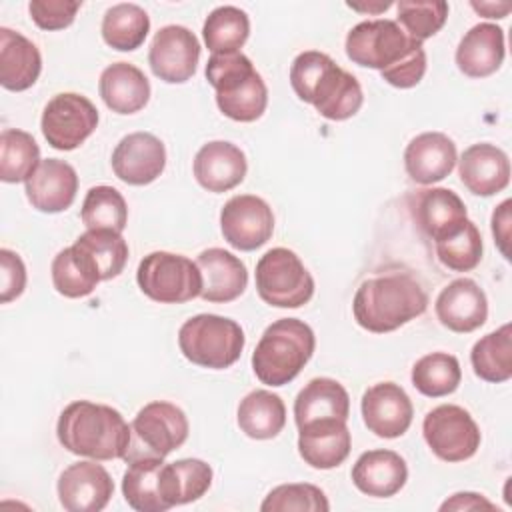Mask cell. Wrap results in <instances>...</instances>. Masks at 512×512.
<instances>
[{
    "label": "cell",
    "instance_id": "obj_16",
    "mask_svg": "<svg viewBox=\"0 0 512 512\" xmlns=\"http://www.w3.org/2000/svg\"><path fill=\"white\" fill-rule=\"evenodd\" d=\"M98 460L70 464L58 478V500L68 512H100L114 494V482Z\"/></svg>",
    "mask_w": 512,
    "mask_h": 512
},
{
    "label": "cell",
    "instance_id": "obj_24",
    "mask_svg": "<svg viewBox=\"0 0 512 512\" xmlns=\"http://www.w3.org/2000/svg\"><path fill=\"white\" fill-rule=\"evenodd\" d=\"M458 174L464 188L474 196H494L510 182V160L494 144H472L458 160Z\"/></svg>",
    "mask_w": 512,
    "mask_h": 512
},
{
    "label": "cell",
    "instance_id": "obj_36",
    "mask_svg": "<svg viewBox=\"0 0 512 512\" xmlns=\"http://www.w3.org/2000/svg\"><path fill=\"white\" fill-rule=\"evenodd\" d=\"M202 36L212 54L240 52L250 36L248 14L238 6H218L206 16Z\"/></svg>",
    "mask_w": 512,
    "mask_h": 512
},
{
    "label": "cell",
    "instance_id": "obj_15",
    "mask_svg": "<svg viewBox=\"0 0 512 512\" xmlns=\"http://www.w3.org/2000/svg\"><path fill=\"white\" fill-rule=\"evenodd\" d=\"M200 60V42L186 26L168 24L162 26L148 50V64L156 78L166 84L188 82Z\"/></svg>",
    "mask_w": 512,
    "mask_h": 512
},
{
    "label": "cell",
    "instance_id": "obj_31",
    "mask_svg": "<svg viewBox=\"0 0 512 512\" xmlns=\"http://www.w3.org/2000/svg\"><path fill=\"white\" fill-rule=\"evenodd\" d=\"M350 396L334 378H312L294 400V420L302 428L318 420H348Z\"/></svg>",
    "mask_w": 512,
    "mask_h": 512
},
{
    "label": "cell",
    "instance_id": "obj_39",
    "mask_svg": "<svg viewBox=\"0 0 512 512\" xmlns=\"http://www.w3.org/2000/svg\"><path fill=\"white\" fill-rule=\"evenodd\" d=\"M80 218L88 230H114L122 234L128 222V206L116 188L100 184L86 192Z\"/></svg>",
    "mask_w": 512,
    "mask_h": 512
},
{
    "label": "cell",
    "instance_id": "obj_3",
    "mask_svg": "<svg viewBox=\"0 0 512 512\" xmlns=\"http://www.w3.org/2000/svg\"><path fill=\"white\" fill-rule=\"evenodd\" d=\"M290 86L294 94L334 122L352 118L364 102L362 86L328 54L320 50L300 52L290 66Z\"/></svg>",
    "mask_w": 512,
    "mask_h": 512
},
{
    "label": "cell",
    "instance_id": "obj_17",
    "mask_svg": "<svg viewBox=\"0 0 512 512\" xmlns=\"http://www.w3.org/2000/svg\"><path fill=\"white\" fill-rule=\"evenodd\" d=\"M360 412L366 428L378 438H398L408 432L414 406L406 390L396 382H378L362 394Z\"/></svg>",
    "mask_w": 512,
    "mask_h": 512
},
{
    "label": "cell",
    "instance_id": "obj_22",
    "mask_svg": "<svg viewBox=\"0 0 512 512\" xmlns=\"http://www.w3.org/2000/svg\"><path fill=\"white\" fill-rule=\"evenodd\" d=\"M456 144L444 132H422L404 150V168L410 180L422 186L444 180L456 166Z\"/></svg>",
    "mask_w": 512,
    "mask_h": 512
},
{
    "label": "cell",
    "instance_id": "obj_25",
    "mask_svg": "<svg viewBox=\"0 0 512 512\" xmlns=\"http://www.w3.org/2000/svg\"><path fill=\"white\" fill-rule=\"evenodd\" d=\"M196 264L202 274V300L226 304L244 294L248 286V270L232 252L224 248H208L198 254Z\"/></svg>",
    "mask_w": 512,
    "mask_h": 512
},
{
    "label": "cell",
    "instance_id": "obj_12",
    "mask_svg": "<svg viewBox=\"0 0 512 512\" xmlns=\"http://www.w3.org/2000/svg\"><path fill=\"white\" fill-rule=\"evenodd\" d=\"M98 126L96 106L82 94L60 92L42 110L40 128L54 150L70 152L86 142Z\"/></svg>",
    "mask_w": 512,
    "mask_h": 512
},
{
    "label": "cell",
    "instance_id": "obj_10",
    "mask_svg": "<svg viewBox=\"0 0 512 512\" xmlns=\"http://www.w3.org/2000/svg\"><path fill=\"white\" fill-rule=\"evenodd\" d=\"M258 296L274 308H300L314 296V278L288 248H272L256 264Z\"/></svg>",
    "mask_w": 512,
    "mask_h": 512
},
{
    "label": "cell",
    "instance_id": "obj_35",
    "mask_svg": "<svg viewBox=\"0 0 512 512\" xmlns=\"http://www.w3.org/2000/svg\"><path fill=\"white\" fill-rule=\"evenodd\" d=\"M100 32L110 48L132 52L144 44L150 32V18L138 4H114L104 12Z\"/></svg>",
    "mask_w": 512,
    "mask_h": 512
},
{
    "label": "cell",
    "instance_id": "obj_18",
    "mask_svg": "<svg viewBox=\"0 0 512 512\" xmlns=\"http://www.w3.org/2000/svg\"><path fill=\"white\" fill-rule=\"evenodd\" d=\"M166 168V148L150 132H132L124 136L112 152V170L118 180L130 186L154 182Z\"/></svg>",
    "mask_w": 512,
    "mask_h": 512
},
{
    "label": "cell",
    "instance_id": "obj_41",
    "mask_svg": "<svg viewBox=\"0 0 512 512\" xmlns=\"http://www.w3.org/2000/svg\"><path fill=\"white\" fill-rule=\"evenodd\" d=\"M96 262L102 280L116 278L128 262V244L114 230H86L74 242Z\"/></svg>",
    "mask_w": 512,
    "mask_h": 512
},
{
    "label": "cell",
    "instance_id": "obj_2",
    "mask_svg": "<svg viewBox=\"0 0 512 512\" xmlns=\"http://www.w3.org/2000/svg\"><path fill=\"white\" fill-rule=\"evenodd\" d=\"M428 294L420 280L406 270L380 272L366 278L352 300V314L360 328L386 334L422 316Z\"/></svg>",
    "mask_w": 512,
    "mask_h": 512
},
{
    "label": "cell",
    "instance_id": "obj_5",
    "mask_svg": "<svg viewBox=\"0 0 512 512\" xmlns=\"http://www.w3.org/2000/svg\"><path fill=\"white\" fill-rule=\"evenodd\" d=\"M316 348L314 330L300 318L274 320L260 336L252 370L266 386H284L292 382L308 364Z\"/></svg>",
    "mask_w": 512,
    "mask_h": 512
},
{
    "label": "cell",
    "instance_id": "obj_45",
    "mask_svg": "<svg viewBox=\"0 0 512 512\" xmlns=\"http://www.w3.org/2000/svg\"><path fill=\"white\" fill-rule=\"evenodd\" d=\"M82 2L78 0H32L28 12L32 22L42 30H62L68 28Z\"/></svg>",
    "mask_w": 512,
    "mask_h": 512
},
{
    "label": "cell",
    "instance_id": "obj_40",
    "mask_svg": "<svg viewBox=\"0 0 512 512\" xmlns=\"http://www.w3.org/2000/svg\"><path fill=\"white\" fill-rule=\"evenodd\" d=\"M436 256L448 270L454 272H470L482 260V234L478 226L466 218L454 232L434 242Z\"/></svg>",
    "mask_w": 512,
    "mask_h": 512
},
{
    "label": "cell",
    "instance_id": "obj_30",
    "mask_svg": "<svg viewBox=\"0 0 512 512\" xmlns=\"http://www.w3.org/2000/svg\"><path fill=\"white\" fill-rule=\"evenodd\" d=\"M104 104L116 114H136L150 100V82L144 72L130 62L106 66L98 82Z\"/></svg>",
    "mask_w": 512,
    "mask_h": 512
},
{
    "label": "cell",
    "instance_id": "obj_47",
    "mask_svg": "<svg viewBox=\"0 0 512 512\" xmlns=\"http://www.w3.org/2000/svg\"><path fill=\"white\" fill-rule=\"evenodd\" d=\"M510 200H504L502 204H498L492 212V236L494 242L498 246V250L502 252V256L506 260H510Z\"/></svg>",
    "mask_w": 512,
    "mask_h": 512
},
{
    "label": "cell",
    "instance_id": "obj_49",
    "mask_svg": "<svg viewBox=\"0 0 512 512\" xmlns=\"http://www.w3.org/2000/svg\"><path fill=\"white\" fill-rule=\"evenodd\" d=\"M472 10H476L480 16L484 18H494V20H502L508 16V12L512 10L510 2H470Z\"/></svg>",
    "mask_w": 512,
    "mask_h": 512
},
{
    "label": "cell",
    "instance_id": "obj_43",
    "mask_svg": "<svg viewBox=\"0 0 512 512\" xmlns=\"http://www.w3.org/2000/svg\"><path fill=\"white\" fill-rule=\"evenodd\" d=\"M262 512H328L326 494L308 482L280 484L272 488L260 504Z\"/></svg>",
    "mask_w": 512,
    "mask_h": 512
},
{
    "label": "cell",
    "instance_id": "obj_46",
    "mask_svg": "<svg viewBox=\"0 0 512 512\" xmlns=\"http://www.w3.org/2000/svg\"><path fill=\"white\" fill-rule=\"evenodd\" d=\"M26 288V266L22 258L8 250H0V302L8 304L16 300Z\"/></svg>",
    "mask_w": 512,
    "mask_h": 512
},
{
    "label": "cell",
    "instance_id": "obj_37",
    "mask_svg": "<svg viewBox=\"0 0 512 512\" xmlns=\"http://www.w3.org/2000/svg\"><path fill=\"white\" fill-rule=\"evenodd\" d=\"M412 386L428 398H442L460 386L462 370L454 354L432 352L416 360L412 366Z\"/></svg>",
    "mask_w": 512,
    "mask_h": 512
},
{
    "label": "cell",
    "instance_id": "obj_33",
    "mask_svg": "<svg viewBox=\"0 0 512 512\" xmlns=\"http://www.w3.org/2000/svg\"><path fill=\"white\" fill-rule=\"evenodd\" d=\"M52 284L58 294L66 298H84L102 282L100 270L92 256L80 246L72 244L60 250L52 260Z\"/></svg>",
    "mask_w": 512,
    "mask_h": 512
},
{
    "label": "cell",
    "instance_id": "obj_6",
    "mask_svg": "<svg viewBox=\"0 0 512 512\" xmlns=\"http://www.w3.org/2000/svg\"><path fill=\"white\" fill-rule=\"evenodd\" d=\"M206 80L214 88L216 104L226 118L254 122L264 114L268 88L246 54H212L206 64Z\"/></svg>",
    "mask_w": 512,
    "mask_h": 512
},
{
    "label": "cell",
    "instance_id": "obj_20",
    "mask_svg": "<svg viewBox=\"0 0 512 512\" xmlns=\"http://www.w3.org/2000/svg\"><path fill=\"white\" fill-rule=\"evenodd\" d=\"M434 312L444 328L468 334L488 320V298L472 278H456L436 296Z\"/></svg>",
    "mask_w": 512,
    "mask_h": 512
},
{
    "label": "cell",
    "instance_id": "obj_32",
    "mask_svg": "<svg viewBox=\"0 0 512 512\" xmlns=\"http://www.w3.org/2000/svg\"><path fill=\"white\" fill-rule=\"evenodd\" d=\"M236 422L248 438L270 440L286 426V406L282 398L270 390H252L240 400Z\"/></svg>",
    "mask_w": 512,
    "mask_h": 512
},
{
    "label": "cell",
    "instance_id": "obj_48",
    "mask_svg": "<svg viewBox=\"0 0 512 512\" xmlns=\"http://www.w3.org/2000/svg\"><path fill=\"white\" fill-rule=\"evenodd\" d=\"M442 512L446 510H498L496 504H492L486 496L478 494V492H456L452 494L446 502H442L440 506Z\"/></svg>",
    "mask_w": 512,
    "mask_h": 512
},
{
    "label": "cell",
    "instance_id": "obj_8",
    "mask_svg": "<svg viewBox=\"0 0 512 512\" xmlns=\"http://www.w3.org/2000/svg\"><path fill=\"white\" fill-rule=\"evenodd\" d=\"M188 418L172 402L154 400L138 410L130 422V444L124 460L166 458L188 438Z\"/></svg>",
    "mask_w": 512,
    "mask_h": 512
},
{
    "label": "cell",
    "instance_id": "obj_1",
    "mask_svg": "<svg viewBox=\"0 0 512 512\" xmlns=\"http://www.w3.org/2000/svg\"><path fill=\"white\" fill-rule=\"evenodd\" d=\"M346 56L362 66L378 70L394 88H414L426 72L422 42L410 38L398 22L380 18L364 20L346 34Z\"/></svg>",
    "mask_w": 512,
    "mask_h": 512
},
{
    "label": "cell",
    "instance_id": "obj_4",
    "mask_svg": "<svg viewBox=\"0 0 512 512\" xmlns=\"http://www.w3.org/2000/svg\"><path fill=\"white\" fill-rule=\"evenodd\" d=\"M56 436L70 454L98 462L124 460L130 444V424L112 406L74 400L60 412Z\"/></svg>",
    "mask_w": 512,
    "mask_h": 512
},
{
    "label": "cell",
    "instance_id": "obj_27",
    "mask_svg": "<svg viewBox=\"0 0 512 512\" xmlns=\"http://www.w3.org/2000/svg\"><path fill=\"white\" fill-rule=\"evenodd\" d=\"M408 480L406 460L386 448L368 450L352 466L354 486L372 498H390L398 494Z\"/></svg>",
    "mask_w": 512,
    "mask_h": 512
},
{
    "label": "cell",
    "instance_id": "obj_44",
    "mask_svg": "<svg viewBox=\"0 0 512 512\" xmlns=\"http://www.w3.org/2000/svg\"><path fill=\"white\" fill-rule=\"evenodd\" d=\"M172 468L178 488V504H190L200 500L212 486V468L200 458L176 460L172 462Z\"/></svg>",
    "mask_w": 512,
    "mask_h": 512
},
{
    "label": "cell",
    "instance_id": "obj_29",
    "mask_svg": "<svg viewBox=\"0 0 512 512\" xmlns=\"http://www.w3.org/2000/svg\"><path fill=\"white\" fill-rule=\"evenodd\" d=\"M42 72V56L32 40L20 32L0 28V84L6 90L22 92L36 84Z\"/></svg>",
    "mask_w": 512,
    "mask_h": 512
},
{
    "label": "cell",
    "instance_id": "obj_9",
    "mask_svg": "<svg viewBox=\"0 0 512 512\" xmlns=\"http://www.w3.org/2000/svg\"><path fill=\"white\" fill-rule=\"evenodd\" d=\"M136 282L144 296L160 304H184L202 292L198 264L182 254L164 250L150 252L140 260Z\"/></svg>",
    "mask_w": 512,
    "mask_h": 512
},
{
    "label": "cell",
    "instance_id": "obj_11",
    "mask_svg": "<svg viewBox=\"0 0 512 512\" xmlns=\"http://www.w3.org/2000/svg\"><path fill=\"white\" fill-rule=\"evenodd\" d=\"M422 434L432 450L444 462H464L480 448V428L468 410L456 404L432 408L422 422Z\"/></svg>",
    "mask_w": 512,
    "mask_h": 512
},
{
    "label": "cell",
    "instance_id": "obj_13",
    "mask_svg": "<svg viewBox=\"0 0 512 512\" xmlns=\"http://www.w3.org/2000/svg\"><path fill=\"white\" fill-rule=\"evenodd\" d=\"M122 494L138 512H164L178 504L172 462L164 458H138L128 462L122 476Z\"/></svg>",
    "mask_w": 512,
    "mask_h": 512
},
{
    "label": "cell",
    "instance_id": "obj_7",
    "mask_svg": "<svg viewBox=\"0 0 512 512\" xmlns=\"http://www.w3.org/2000/svg\"><path fill=\"white\" fill-rule=\"evenodd\" d=\"M244 344L246 336L240 324L218 314H196L178 330L182 356L210 370L230 368L240 358Z\"/></svg>",
    "mask_w": 512,
    "mask_h": 512
},
{
    "label": "cell",
    "instance_id": "obj_21",
    "mask_svg": "<svg viewBox=\"0 0 512 512\" xmlns=\"http://www.w3.org/2000/svg\"><path fill=\"white\" fill-rule=\"evenodd\" d=\"M24 186L32 208L44 214H58L72 206L78 192V174L68 162L46 158L40 160Z\"/></svg>",
    "mask_w": 512,
    "mask_h": 512
},
{
    "label": "cell",
    "instance_id": "obj_26",
    "mask_svg": "<svg viewBox=\"0 0 512 512\" xmlns=\"http://www.w3.org/2000/svg\"><path fill=\"white\" fill-rule=\"evenodd\" d=\"M352 448V436L344 420H318L298 428V454L316 470L340 466Z\"/></svg>",
    "mask_w": 512,
    "mask_h": 512
},
{
    "label": "cell",
    "instance_id": "obj_19",
    "mask_svg": "<svg viewBox=\"0 0 512 512\" xmlns=\"http://www.w3.org/2000/svg\"><path fill=\"white\" fill-rule=\"evenodd\" d=\"M408 208L418 230L438 242L454 232L466 218V204L450 188H422L408 196Z\"/></svg>",
    "mask_w": 512,
    "mask_h": 512
},
{
    "label": "cell",
    "instance_id": "obj_50",
    "mask_svg": "<svg viewBox=\"0 0 512 512\" xmlns=\"http://www.w3.org/2000/svg\"><path fill=\"white\" fill-rule=\"evenodd\" d=\"M346 6H348V8H352V10H358V12H382V10H388L392 4H390V2H378V4L360 6V4H352V2H348Z\"/></svg>",
    "mask_w": 512,
    "mask_h": 512
},
{
    "label": "cell",
    "instance_id": "obj_28",
    "mask_svg": "<svg viewBox=\"0 0 512 512\" xmlns=\"http://www.w3.org/2000/svg\"><path fill=\"white\" fill-rule=\"evenodd\" d=\"M504 30L492 22L472 26L456 48V66L468 78H486L504 62Z\"/></svg>",
    "mask_w": 512,
    "mask_h": 512
},
{
    "label": "cell",
    "instance_id": "obj_14",
    "mask_svg": "<svg viewBox=\"0 0 512 512\" xmlns=\"http://www.w3.org/2000/svg\"><path fill=\"white\" fill-rule=\"evenodd\" d=\"M220 230L232 248L252 252L272 238V208L264 198L254 194L232 196L220 210Z\"/></svg>",
    "mask_w": 512,
    "mask_h": 512
},
{
    "label": "cell",
    "instance_id": "obj_38",
    "mask_svg": "<svg viewBox=\"0 0 512 512\" xmlns=\"http://www.w3.org/2000/svg\"><path fill=\"white\" fill-rule=\"evenodd\" d=\"M40 164V148L32 134L4 128L0 134V180L6 184L26 182Z\"/></svg>",
    "mask_w": 512,
    "mask_h": 512
},
{
    "label": "cell",
    "instance_id": "obj_34",
    "mask_svg": "<svg viewBox=\"0 0 512 512\" xmlns=\"http://www.w3.org/2000/svg\"><path fill=\"white\" fill-rule=\"evenodd\" d=\"M474 374L490 384L512 378V326L504 324L482 336L470 350Z\"/></svg>",
    "mask_w": 512,
    "mask_h": 512
},
{
    "label": "cell",
    "instance_id": "obj_23",
    "mask_svg": "<svg viewBox=\"0 0 512 512\" xmlns=\"http://www.w3.org/2000/svg\"><path fill=\"white\" fill-rule=\"evenodd\" d=\"M192 172L204 190L220 194L236 188L244 180L248 162L236 144L226 140H212L196 152Z\"/></svg>",
    "mask_w": 512,
    "mask_h": 512
},
{
    "label": "cell",
    "instance_id": "obj_42",
    "mask_svg": "<svg viewBox=\"0 0 512 512\" xmlns=\"http://www.w3.org/2000/svg\"><path fill=\"white\" fill-rule=\"evenodd\" d=\"M396 10L400 28L418 42L438 34L448 20V4L442 0H400Z\"/></svg>",
    "mask_w": 512,
    "mask_h": 512
}]
</instances>
